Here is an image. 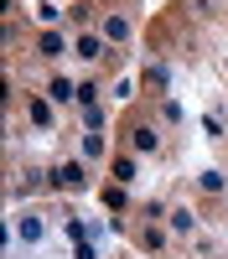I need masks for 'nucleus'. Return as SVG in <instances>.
<instances>
[{
    "label": "nucleus",
    "instance_id": "obj_1",
    "mask_svg": "<svg viewBox=\"0 0 228 259\" xmlns=\"http://www.w3.org/2000/svg\"><path fill=\"white\" fill-rule=\"evenodd\" d=\"M41 239H47V218L41 212H16V223H11V233H6V244H26V249H36Z\"/></svg>",
    "mask_w": 228,
    "mask_h": 259
},
{
    "label": "nucleus",
    "instance_id": "obj_2",
    "mask_svg": "<svg viewBox=\"0 0 228 259\" xmlns=\"http://www.w3.org/2000/svg\"><path fill=\"white\" fill-rule=\"evenodd\" d=\"M52 187L57 192H83V187H88V166H83V161H57L52 166Z\"/></svg>",
    "mask_w": 228,
    "mask_h": 259
},
{
    "label": "nucleus",
    "instance_id": "obj_3",
    "mask_svg": "<svg viewBox=\"0 0 228 259\" xmlns=\"http://www.w3.org/2000/svg\"><path fill=\"white\" fill-rule=\"evenodd\" d=\"M166 228H171L176 239H187V233H197V212L187 202H171V207H166Z\"/></svg>",
    "mask_w": 228,
    "mask_h": 259
},
{
    "label": "nucleus",
    "instance_id": "obj_4",
    "mask_svg": "<svg viewBox=\"0 0 228 259\" xmlns=\"http://www.w3.org/2000/svg\"><path fill=\"white\" fill-rule=\"evenodd\" d=\"M99 36L109 41V47H124V41H130V21H124V16H104L99 21Z\"/></svg>",
    "mask_w": 228,
    "mask_h": 259
},
{
    "label": "nucleus",
    "instance_id": "obj_5",
    "mask_svg": "<svg viewBox=\"0 0 228 259\" xmlns=\"http://www.w3.org/2000/svg\"><path fill=\"white\" fill-rule=\"evenodd\" d=\"M104 47H109V41H104L99 31H83V36L73 41V52H78L83 62H99V57H104Z\"/></svg>",
    "mask_w": 228,
    "mask_h": 259
},
{
    "label": "nucleus",
    "instance_id": "obj_6",
    "mask_svg": "<svg viewBox=\"0 0 228 259\" xmlns=\"http://www.w3.org/2000/svg\"><path fill=\"white\" fill-rule=\"evenodd\" d=\"M130 145L140 150V156H156V150H161V135H156V130H151V124H140V130H135V135H130Z\"/></svg>",
    "mask_w": 228,
    "mask_h": 259
},
{
    "label": "nucleus",
    "instance_id": "obj_7",
    "mask_svg": "<svg viewBox=\"0 0 228 259\" xmlns=\"http://www.w3.org/2000/svg\"><path fill=\"white\" fill-rule=\"evenodd\" d=\"M47 99H52V104H73V99H78V83H73V78H52V83H47Z\"/></svg>",
    "mask_w": 228,
    "mask_h": 259
},
{
    "label": "nucleus",
    "instance_id": "obj_8",
    "mask_svg": "<svg viewBox=\"0 0 228 259\" xmlns=\"http://www.w3.org/2000/svg\"><path fill=\"white\" fill-rule=\"evenodd\" d=\"M36 47H41V57H62V52H68V36H62V31H47Z\"/></svg>",
    "mask_w": 228,
    "mask_h": 259
},
{
    "label": "nucleus",
    "instance_id": "obj_9",
    "mask_svg": "<svg viewBox=\"0 0 228 259\" xmlns=\"http://www.w3.org/2000/svg\"><path fill=\"white\" fill-rule=\"evenodd\" d=\"M114 182H119V187H135V182H140V177H135V161H130V156H114Z\"/></svg>",
    "mask_w": 228,
    "mask_h": 259
},
{
    "label": "nucleus",
    "instance_id": "obj_10",
    "mask_svg": "<svg viewBox=\"0 0 228 259\" xmlns=\"http://www.w3.org/2000/svg\"><path fill=\"white\" fill-rule=\"evenodd\" d=\"M197 187L207 192V197H223V171H202V177H197Z\"/></svg>",
    "mask_w": 228,
    "mask_h": 259
},
{
    "label": "nucleus",
    "instance_id": "obj_11",
    "mask_svg": "<svg viewBox=\"0 0 228 259\" xmlns=\"http://www.w3.org/2000/svg\"><path fill=\"white\" fill-rule=\"evenodd\" d=\"M26 114H31V124L52 130V114H47V104H41V99H26Z\"/></svg>",
    "mask_w": 228,
    "mask_h": 259
},
{
    "label": "nucleus",
    "instance_id": "obj_12",
    "mask_svg": "<svg viewBox=\"0 0 228 259\" xmlns=\"http://www.w3.org/2000/svg\"><path fill=\"white\" fill-rule=\"evenodd\" d=\"M83 161H104V140L99 135H83Z\"/></svg>",
    "mask_w": 228,
    "mask_h": 259
},
{
    "label": "nucleus",
    "instance_id": "obj_13",
    "mask_svg": "<svg viewBox=\"0 0 228 259\" xmlns=\"http://www.w3.org/2000/svg\"><path fill=\"white\" fill-rule=\"evenodd\" d=\"M145 249H166V228H145Z\"/></svg>",
    "mask_w": 228,
    "mask_h": 259
},
{
    "label": "nucleus",
    "instance_id": "obj_14",
    "mask_svg": "<svg viewBox=\"0 0 228 259\" xmlns=\"http://www.w3.org/2000/svg\"><path fill=\"white\" fill-rule=\"evenodd\" d=\"M99 130H104V109H99V104H88V135H99Z\"/></svg>",
    "mask_w": 228,
    "mask_h": 259
}]
</instances>
